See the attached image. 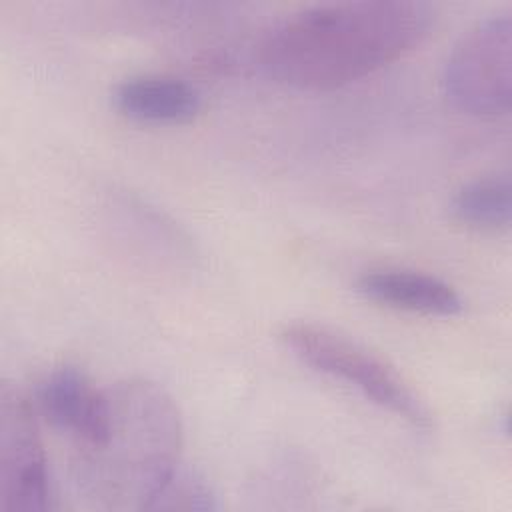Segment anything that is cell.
<instances>
[{
  "label": "cell",
  "instance_id": "6da1fadb",
  "mask_svg": "<svg viewBox=\"0 0 512 512\" xmlns=\"http://www.w3.org/2000/svg\"><path fill=\"white\" fill-rule=\"evenodd\" d=\"M438 10L420 0L324 2L290 12L262 38L268 76L298 90H332L416 48Z\"/></svg>",
  "mask_w": 512,
  "mask_h": 512
},
{
  "label": "cell",
  "instance_id": "7a4b0ae2",
  "mask_svg": "<svg viewBox=\"0 0 512 512\" xmlns=\"http://www.w3.org/2000/svg\"><path fill=\"white\" fill-rule=\"evenodd\" d=\"M110 426L102 444L82 450L80 484L108 510H148L182 464V422L172 398L152 382L126 380L108 390Z\"/></svg>",
  "mask_w": 512,
  "mask_h": 512
},
{
  "label": "cell",
  "instance_id": "3957f363",
  "mask_svg": "<svg viewBox=\"0 0 512 512\" xmlns=\"http://www.w3.org/2000/svg\"><path fill=\"white\" fill-rule=\"evenodd\" d=\"M280 338L294 356L316 372L346 382L370 402L404 418L416 428L426 430L432 426L426 404L408 382L356 340L312 322L286 324Z\"/></svg>",
  "mask_w": 512,
  "mask_h": 512
},
{
  "label": "cell",
  "instance_id": "277c9868",
  "mask_svg": "<svg viewBox=\"0 0 512 512\" xmlns=\"http://www.w3.org/2000/svg\"><path fill=\"white\" fill-rule=\"evenodd\" d=\"M446 100L470 116H500L512 102V18L478 20L448 54L442 70Z\"/></svg>",
  "mask_w": 512,
  "mask_h": 512
},
{
  "label": "cell",
  "instance_id": "5b68a950",
  "mask_svg": "<svg viewBox=\"0 0 512 512\" xmlns=\"http://www.w3.org/2000/svg\"><path fill=\"white\" fill-rule=\"evenodd\" d=\"M54 490L34 408L16 390L0 396V512H48Z\"/></svg>",
  "mask_w": 512,
  "mask_h": 512
},
{
  "label": "cell",
  "instance_id": "8992f818",
  "mask_svg": "<svg viewBox=\"0 0 512 512\" xmlns=\"http://www.w3.org/2000/svg\"><path fill=\"white\" fill-rule=\"evenodd\" d=\"M38 412L82 450L104 442L110 426L108 390H98L76 366L62 364L46 372L36 386Z\"/></svg>",
  "mask_w": 512,
  "mask_h": 512
},
{
  "label": "cell",
  "instance_id": "52a82bcc",
  "mask_svg": "<svg viewBox=\"0 0 512 512\" xmlns=\"http://www.w3.org/2000/svg\"><path fill=\"white\" fill-rule=\"evenodd\" d=\"M356 290L372 302L426 316H454L464 308V300L452 284L408 268L366 270L356 280Z\"/></svg>",
  "mask_w": 512,
  "mask_h": 512
},
{
  "label": "cell",
  "instance_id": "ba28073f",
  "mask_svg": "<svg viewBox=\"0 0 512 512\" xmlns=\"http://www.w3.org/2000/svg\"><path fill=\"white\" fill-rule=\"evenodd\" d=\"M114 108L150 124H180L202 110V94L190 82L166 74H138L112 90Z\"/></svg>",
  "mask_w": 512,
  "mask_h": 512
},
{
  "label": "cell",
  "instance_id": "9c48e42d",
  "mask_svg": "<svg viewBox=\"0 0 512 512\" xmlns=\"http://www.w3.org/2000/svg\"><path fill=\"white\" fill-rule=\"evenodd\" d=\"M452 216L478 230H506L512 214V188L508 174H490L466 182L450 200Z\"/></svg>",
  "mask_w": 512,
  "mask_h": 512
},
{
  "label": "cell",
  "instance_id": "30bf717a",
  "mask_svg": "<svg viewBox=\"0 0 512 512\" xmlns=\"http://www.w3.org/2000/svg\"><path fill=\"white\" fill-rule=\"evenodd\" d=\"M218 508L212 488L194 470L182 464L158 488L148 510H214Z\"/></svg>",
  "mask_w": 512,
  "mask_h": 512
}]
</instances>
